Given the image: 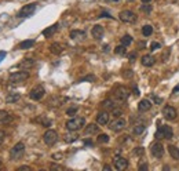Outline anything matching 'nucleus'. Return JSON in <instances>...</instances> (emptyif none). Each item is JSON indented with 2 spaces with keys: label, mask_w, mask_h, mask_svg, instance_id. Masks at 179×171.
Segmentation results:
<instances>
[{
  "label": "nucleus",
  "mask_w": 179,
  "mask_h": 171,
  "mask_svg": "<svg viewBox=\"0 0 179 171\" xmlns=\"http://www.w3.org/2000/svg\"><path fill=\"white\" fill-rule=\"evenodd\" d=\"M113 2H119V0H113Z\"/></svg>",
  "instance_id": "obj_55"
},
{
  "label": "nucleus",
  "mask_w": 179,
  "mask_h": 171,
  "mask_svg": "<svg viewBox=\"0 0 179 171\" xmlns=\"http://www.w3.org/2000/svg\"><path fill=\"white\" fill-rule=\"evenodd\" d=\"M84 126H85V119L81 117V116H76V117H72V119H69V120L66 121L65 127H66L68 131H72L73 133V131L81 130Z\"/></svg>",
  "instance_id": "obj_1"
},
{
  "label": "nucleus",
  "mask_w": 179,
  "mask_h": 171,
  "mask_svg": "<svg viewBox=\"0 0 179 171\" xmlns=\"http://www.w3.org/2000/svg\"><path fill=\"white\" fill-rule=\"evenodd\" d=\"M25 154V144L24 142H18L11 148L10 150V159L11 160H20L22 156Z\"/></svg>",
  "instance_id": "obj_4"
},
{
  "label": "nucleus",
  "mask_w": 179,
  "mask_h": 171,
  "mask_svg": "<svg viewBox=\"0 0 179 171\" xmlns=\"http://www.w3.org/2000/svg\"><path fill=\"white\" fill-rule=\"evenodd\" d=\"M168 153L171 154L172 159L179 160V148L175 145H168Z\"/></svg>",
  "instance_id": "obj_22"
},
{
  "label": "nucleus",
  "mask_w": 179,
  "mask_h": 171,
  "mask_svg": "<svg viewBox=\"0 0 179 171\" xmlns=\"http://www.w3.org/2000/svg\"><path fill=\"white\" fill-rule=\"evenodd\" d=\"M79 111V106H72V108H69L68 111H66V115L68 116H75L76 113H77Z\"/></svg>",
  "instance_id": "obj_34"
},
{
  "label": "nucleus",
  "mask_w": 179,
  "mask_h": 171,
  "mask_svg": "<svg viewBox=\"0 0 179 171\" xmlns=\"http://www.w3.org/2000/svg\"><path fill=\"white\" fill-rule=\"evenodd\" d=\"M33 46H34V40H24L18 44V47H20L21 50H28V48H30Z\"/></svg>",
  "instance_id": "obj_29"
},
{
  "label": "nucleus",
  "mask_w": 179,
  "mask_h": 171,
  "mask_svg": "<svg viewBox=\"0 0 179 171\" xmlns=\"http://www.w3.org/2000/svg\"><path fill=\"white\" fill-rule=\"evenodd\" d=\"M139 170H148V164H140Z\"/></svg>",
  "instance_id": "obj_48"
},
{
  "label": "nucleus",
  "mask_w": 179,
  "mask_h": 171,
  "mask_svg": "<svg viewBox=\"0 0 179 171\" xmlns=\"http://www.w3.org/2000/svg\"><path fill=\"white\" fill-rule=\"evenodd\" d=\"M145 127H146V124L143 123V121H139V123L134 124V134H135V135H140L143 131H145Z\"/></svg>",
  "instance_id": "obj_26"
},
{
  "label": "nucleus",
  "mask_w": 179,
  "mask_h": 171,
  "mask_svg": "<svg viewBox=\"0 0 179 171\" xmlns=\"http://www.w3.org/2000/svg\"><path fill=\"white\" fill-rule=\"evenodd\" d=\"M85 80H90V82H94L95 77H94V76H87V77H84V79H81L80 82H85Z\"/></svg>",
  "instance_id": "obj_43"
},
{
  "label": "nucleus",
  "mask_w": 179,
  "mask_h": 171,
  "mask_svg": "<svg viewBox=\"0 0 179 171\" xmlns=\"http://www.w3.org/2000/svg\"><path fill=\"white\" fill-rule=\"evenodd\" d=\"M6 57V51H0V62H2V59Z\"/></svg>",
  "instance_id": "obj_47"
},
{
  "label": "nucleus",
  "mask_w": 179,
  "mask_h": 171,
  "mask_svg": "<svg viewBox=\"0 0 179 171\" xmlns=\"http://www.w3.org/2000/svg\"><path fill=\"white\" fill-rule=\"evenodd\" d=\"M172 93H174V94H177V93H179V84L174 87V90H172Z\"/></svg>",
  "instance_id": "obj_49"
},
{
  "label": "nucleus",
  "mask_w": 179,
  "mask_h": 171,
  "mask_svg": "<svg viewBox=\"0 0 179 171\" xmlns=\"http://www.w3.org/2000/svg\"><path fill=\"white\" fill-rule=\"evenodd\" d=\"M127 2H134V0H127Z\"/></svg>",
  "instance_id": "obj_53"
},
{
  "label": "nucleus",
  "mask_w": 179,
  "mask_h": 171,
  "mask_svg": "<svg viewBox=\"0 0 179 171\" xmlns=\"http://www.w3.org/2000/svg\"><path fill=\"white\" fill-rule=\"evenodd\" d=\"M163 116H164L167 120H175L177 116H178V112H177V109H175L174 106L165 105L164 108H163Z\"/></svg>",
  "instance_id": "obj_9"
},
{
  "label": "nucleus",
  "mask_w": 179,
  "mask_h": 171,
  "mask_svg": "<svg viewBox=\"0 0 179 171\" xmlns=\"http://www.w3.org/2000/svg\"><path fill=\"white\" fill-rule=\"evenodd\" d=\"M135 154H136V156H142V154H143V148H135Z\"/></svg>",
  "instance_id": "obj_42"
},
{
  "label": "nucleus",
  "mask_w": 179,
  "mask_h": 171,
  "mask_svg": "<svg viewBox=\"0 0 179 171\" xmlns=\"http://www.w3.org/2000/svg\"><path fill=\"white\" fill-rule=\"evenodd\" d=\"M43 141L46 145L53 146V145L57 144V141H58V133H57L55 130H47L46 133L43 134Z\"/></svg>",
  "instance_id": "obj_7"
},
{
  "label": "nucleus",
  "mask_w": 179,
  "mask_h": 171,
  "mask_svg": "<svg viewBox=\"0 0 179 171\" xmlns=\"http://www.w3.org/2000/svg\"><path fill=\"white\" fill-rule=\"evenodd\" d=\"M66 98H61V97H53V98L48 101V105L50 106H61L62 102H65Z\"/></svg>",
  "instance_id": "obj_25"
},
{
  "label": "nucleus",
  "mask_w": 179,
  "mask_h": 171,
  "mask_svg": "<svg viewBox=\"0 0 179 171\" xmlns=\"http://www.w3.org/2000/svg\"><path fill=\"white\" fill-rule=\"evenodd\" d=\"M120 43L123 44V46H126V47H128L131 43H132V37L130 36V35H124L123 37L120 39Z\"/></svg>",
  "instance_id": "obj_31"
},
{
  "label": "nucleus",
  "mask_w": 179,
  "mask_h": 171,
  "mask_svg": "<svg viewBox=\"0 0 179 171\" xmlns=\"http://www.w3.org/2000/svg\"><path fill=\"white\" fill-rule=\"evenodd\" d=\"M123 76L126 77V79H131L132 77V70H124V73H123Z\"/></svg>",
  "instance_id": "obj_38"
},
{
  "label": "nucleus",
  "mask_w": 179,
  "mask_h": 171,
  "mask_svg": "<svg viewBox=\"0 0 179 171\" xmlns=\"http://www.w3.org/2000/svg\"><path fill=\"white\" fill-rule=\"evenodd\" d=\"M36 3H30V4H26L24 6L20 11H18V18H26V17H30L34 11H36Z\"/></svg>",
  "instance_id": "obj_8"
},
{
  "label": "nucleus",
  "mask_w": 179,
  "mask_h": 171,
  "mask_svg": "<svg viewBox=\"0 0 179 171\" xmlns=\"http://www.w3.org/2000/svg\"><path fill=\"white\" fill-rule=\"evenodd\" d=\"M154 62H156V58L153 55H150V54H145V55H142V58H140V64L146 68L153 66Z\"/></svg>",
  "instance_id": "obj_16"
},
{
  "label": "nucleus",
  "mask_w": 179,
  "mask_h": 171,
  "mask_svg": "<svg viewBox=\"0 0 179 171\" xmlns=\"http://www.w3.org/2000/svg\"><path fill=\"white\" fill-rule=\"evenodd\" d=\"M50 51H51V54H54V55H59V54H62V51H63V46L61 43H53L50 46Z\"/></svg>",
  "instance_id": "obj_20"
},
{
  "label": "nucleus",
  "mask_w": 179,
  "mask_h": 171,
  "mask_svg": "<svg viewBox=\"0 0 179 171\" xmlns=\"http://www.w3.org/2000/svg\"><path fill=\"white\" fill-rule=\"evenodd\" d=\"M112 112H113V116H116V117H119V116H121V113H123L121 109H116V108H114Z\"/></svg>",
  "instance_id": "obj_39"
},
{
  "label": "nucleus",
  "mask_w": 179,
  "mask_h": 171,
  "mask_svg": "<svg viewBox=\"0 0 179 171\" xmlns=\"http://www.w3.org/2000/svg\"><path fill=\"white\" fill-rule=\"evenodd\" d=\"M101 106L105 109V111H113V109L116 108V104H114L113 99L108 98V99H105V101L101 102Z\"/></svg>",
  "instance_id": "obj_21"
},
{
  "label": "nucleus",
  "mask_w": 179,
  "mask_h": 171,
  "mask_svg": "<svg viewBox=\"0 0 179 171\" xmlns=\"http://www.w3.org/2000/svg\"><path fill=\"white\" fill-rule=\"evenodd\" d=\"M0 167H2V160H0Z\"/></svg>",
  "instance_id": "obj_54"
},
{
  "label": "nucleus",
  "mask_w": 179,
  "mask_h": 171,
  "mask_svg": "<svg viewBox=\"0 0 179 171\" xmlns=\"http://www.w3.org/2000/svg\"><path fill=\"white\" fill-rule=\"evenodd\" d=\"M33 66H34V61L32 58H25V59H22L17 65V68H21V69H25V70H29Z\"/></svg>",
  "instance_id": "obj_17"
},
{
  "label": "nucleus",
  "mask_w": 179,
  "mask_h": 171,
  "mask_svg": "<svg viewBox=\"0 0 179 171\" xmlns=\"http://www.w3.org/2000/svg\"><path fill=\"white\" fill-rule=\"evenodd\" d=\"M29 77V72L28 70H20V72H12L10 77H8V83L10 84H21Z\"/></svg>",
  "instance_id": "obj_3"
},
{
  "label": "nucleus",
  "mask_w": 179,
  "mask_h": 171,
  "mask_svg": "<svg viewBox=\"0 0 179 171\" xmlns=\"http://www.w3.org/2000/svg\"><path fill=\"white\" fill-rule=\"evenodd\" d=\"M103 33H105L103 26H101V25H94L91 29V35L95 40H101V39L103 37Z\"/></svg>",
  "instance_id": "obj_13"
},
{
  "label": "nucleus",
  "mask_w": 179,
  "mask_h": 171,
  "mask_svg": "<svg viewBox=\"0 0 179 171\" xmlns=\"http://www.w3.org/2000/svg\"><path fill=\"white\" fill-rule=\"evenodd\" d=\"M70 37L75 39V40H83V39L85 37V32H84V31H77V29H75V31L70 32Z\"/></svg>",
  "instance_id": "obj_23"
},
{
  "label": "nucleus",
  "mask_w": 179,
  "mask_h": 171,
  "mask_svg": "<svg viewBox=\"0 0 179 171\" xmlns=\"http://www.w3.org/2000/svg\"><path fill=\"white\" fill-rule=\"evenodd\" d=\"M57 29H58V24H54L53 26H50V28L44 29V31H43V36H46V37L53 36V35L57 32Z\"/></svg>",
  "instance_id": "obj_28"
},
{
  "label": "nucleus",
  "mask_w": 179,
  "mask_h": 171,
  "mask_svg": "<svg viewBox=\"0 0 179 171\" xmlns=\"http://www.w3.org/2000/svg\"><path fill=\"white\" fill-rule=\"evenodd\" d=\"M127 126V120L123 117H116V120L113 121V123L110 124V130L114 131V133H119V131L124 130Z\"/></svg>",
  "instance_id": "obj_11"
},
{
  "label": "nucleus",
  "mask_w": 179,
  "mask_h": 171,
  "mask_svg": "<svg viewBox=\"0 0 179 171\" xmlns=\"http://www.w3.org/2000/svg\"><path fill=\"white\" fill-rule=\"evenodd\" d=\"M98 130H99V127H98L97 124L91 123V124H88L87 127L84 128V134H85V135H91V134H95V133H98Z\"/></svg>",
  "instance_id": "obj_24"
},
{
  "label": "nucleus",
  "mask_w": 179,
  "mask_h": 171,
  "mask_svg": "<svg viewBox=\"0 0 179 171\" xmlns=\"http://www.w3.org/2000/svg\"><path fill=\"white\" fill-rule=\"evenodd\" d=\"M161 47V44L160 43H152L150 44V50H157V48Z\"/></svg>",
  "instance_id": "obj_40"
},
{
  "label": "nucleus",
  "mask_w": 179,
  "mask_h": 171,
  "mask_svg": "<svg viewBox=\"0 0 179 171\" xmlns=\"http://www.w3.org/2000/svg\"><path fill=\"white\" fill-rule=\"evenodd\" d=\"M140 2H142V3H150L152 0H140Z\"/></svg>",
  "instance_id": "obj_52"
},
{
  "label": "nucleus",
  "mask_w": 179,
  "mask_h": 171,
  "mask_svg": "<svg viewBox=\"0 0 179 171\" xmlns=\"http://www.w3.org/2000/svg\"><path fill=\"white\" fill-rule=\"evenodd\" d=\"M4 138H6V133L3 130H0V145L4 142Z\"/></svg>",
  "instance_id": "obj_41"
},
{
  "label": "nucleus",
  "mask_w": 179,
  "mask_h": 171,
  "mask_svg": "<svg viewBox=\"0 0 179 171\" xmlns=\"http://www.w3.org/2000/svg\"><path fill=\"white\" fill-rule=\"evenodd\" d=\"M119 18L124 24H134V22H136V14L134 11H131V10H123L119 14Z\"/></svg>",
  "instance_id": "obj_6"
},
{
  "label": "nucleus",
  "mask_w": 179,
  "mask_h": 171,
  "mask_svg": "<svg viewBox=\"0 0 179 171\" xmlns=\"http://www.w3.org/2000/svg\"><path fill=\"white\" fill-rule=\"evenodd\" d=\"M18 170H20V171H22V170H26V171H29V170H30V167H29V166H21Z\"/></svg>",
  "instance_id": "obj_46"
},
{
  "label": "nucleus",
  "mask_w": 179,
  "mask_h": 171,
  "mask_svg": "<svg viewBox=\"0 0 179 171\" xmlns=\"http://www.w3.org/2000/svg\"><path fill=\"white\" fill-rule=\"evenodd\" d=\"M12 121L11 113H8L7 111H0V124H8Z\"/></svg>",
  "instance_id": "obj_18"
},
{
  "label": "nucleus",
  "mask_w": 179,
  "mask_h": 171,
  "mask_svg": "<svg viewBox=\"0 0 179 171\" xmlns=\"http://www.w3.org/2000/svg\"><path fill=\"white\" fill-rule=\"evenodd\" d=\"M21 98V95L18 94V93H11V94L7 95V98H6V102L7 104H14V102H18Z\"/></svg>",
  "instance_id": "obj_27"
},
{
  "label": "nucleus",
  "mask_w": 179,
  "mask_h": 171,
  "mask_svg": "<svg viewBox=\"0 0 179 171\" xmlns=\"http://www.w3.org/2000/svg\"><path fill=\"white\" fill-rule=\"evenodd\" d=\"M113 164H114V169L121 171V170H126L127 167H128V160L121 157V156H116L113 159Z\"/></svg>",
  "instance_id": "obj_12"
},
{
  "label": "nucleus",
  "mask_w": 179,
  "mask_h": 171,
  "mask_svg": "<svg viewBox=\"0 0 179 171\" xmlns=\"http://www.w3.org/2000/svg\"><path fill=\"white\" fill-rule=\"evenodd\" d=\"M150 152L156 159H161L164 156V146H163L161 142H154L150 146Z\"/></svg>",
  "instance_id": "obj_10"
},
{
  "label": "nucleus",
  "mask_w": 179,
  "mask_h": 171,
  "mask_svg": "<svg viewBox=\"0 0 179 171\" xmlns=\"http://www.w3.org/2000/svg\"><path fill=\"white\" fill-rule=\"evenodd\" d=\"M109 117H110V115L108 113V111L99 112L98 116H97V123L99 126H106L108 123H109Z\"/></svg>",
  "instance_id": "obj_14"
},
{
  "label": "nucleus",
  "mask_w": 179,
  "mask_h": 171,
  "mask_svg": "<svg viewBox=\"0 0 179 171\" xmlns=\"http://www.w3.org/2000/svg\"><path fill=\"white\" fill-rule=\"evenodd\" d=\"M39 121L44 126V127H50V124H51V121H50V120H46V119H44V116H40Z\"/></svg>",
  "instance_id": "obj_36"
},
{
  "label": "nucleus",
  "mask_w": 179,
  "mask_h": 171,
  "mask_svg": "<svg viewBox=\"0 0 179 171\" xmlns=\"http://www.w3.org/2000/svg\"><path fill=\"white\" fill-rule=\"evenodd\" d=\"M113 97H114V101L116 102H120V104H124V102L128 99L130 97V90L124 86H119L114 88L113 91Z\"/></svg>",
  "instance_id": "obj_2"
},
{
  "label": "nucleus",
  "mask_w": 179,
  "mask_h": 171,
  "mask_svg": "<svg viewBox=\"0 0 179 171\" xmlns=\"http://www.w3.org/2000/svg\"><path fill=\"white\" fill-rule=\"evenodd\" d=\"M53 157H54V159H61V157H62V154H61V153H59V154L57 153V154H54Z\"/></svg>",
  "instance_id": "obj_50"
},
{
  "label": "nucleus",
  "mask_w": 179,
  "mask_h": 171,
  "mask_svg": "<svg viewBox=\"0 0 179 171\" xmlns=\"http://www.w3.org/2000/svg\"><path fill=\"white\" fill-rule=\"evenodd\" d=\"M44 95H46V90L41 84L34 86L29 91V98L33 99V101H40V99L44 98Z\"/></svg>",
  "instance_id": "obj_5"
},
{
  "label": "nucleus",
  "mask_w": 179,
  "mask_h": 171,
  "mask_svg": "<svg viewBox=\"0 0 179 171\" xmlns=\"http://www.w3.org/2000/svg\"><path fill=\"white\" fill-rule=\"evenodd\" d=\"M99 17H101V18H112V17H110V14H108V12H102Z\"/></svg>",
  "instance_id": "obj_45"
},
{
  "label": "nucleus",
  "mask_w": 179,
  "mask_h": 171,
  "mask_svg": "<svg viewBox=\"0 0 179 171\" xmlns=\"http://www.w3.org/2000/svg\"><path fill=\"white\" fill-rule=\"evenodd\" d=\"M76 140H77V135H76V134L65 135V141H66V142H73V141H76Z\"/></svg>",
  "instance_id": "obj_35"
},
{
  "label": "nucleus",
  "mask_w": 179,
  "mask_h": 171,
  "mask_svg": "<svg viewBox=\"0 0 179 171\" xmlns=\"http://www.w3.org/2000/svg\"><path fill=\"white\" fill-rule=\"evenodd\" d=\"M152 101L150 99H142V101H139L138 104V111L139 112H148L150 108H152Z\"/></svg>",
  "instance_id": "obj_19"
},
{
  "label": "nucleus",
  "mask_w": 179,
  "mask_h": 171,
  "mask_svg": "<svg viewBox=\"0 0 179 171\" xmlns=\"http://www.w3.org/2000/svg\"><path fill=\"white\" fill-rule=\"evenodd\" d=\"M103 170H112L110 166H103Z\"/></svg>",
  "instance_id": "obj_51"
},
{
  "label": "nucleus",
  "mask_w": 179,
  "mask_h": 171,
  "mask_svg": "<svg viewBox=\"0 0 179 171\" xmlns=\"http://www.w3.org/2000/svg\"><path fill=\"white\" fill-rule=\"evenodd\" d=\"M152 33H153V26H152V25H145V26L142 28V35L145 37L152 36Z\"/></svg>",
  "instance_id": "obj_30"
},
{
  "label": "nucleus",
  "mask_w": 179,
  "mask_h": 171,
  "mask_svg": "<svg viewBox=\"0 0 179 171\" xmlns=\"http://www.w3.org/2000/svg\"><path fill=\"white\" fill-rule=\"evenodd\" d=\"M128 58H130L131 62H134V61H135V58H136V53H131L130 55H128Z\"/></svg>",
  "instance_id": "obj_44"
},
{
  "label": "nucleus",
  "mask_w": 179,
  "mask_h": 171,
  "mask_svg": "<svg viewBox=\"0 0 179 171\" xmlns=\"http://www.w3.org/2000/svg\"><path fill=\"white\" fill-rule=\"evenodd\" d=\"M126 46H123V44H120V46H117L116 48H114V53L117 54V55H126Z\"/></svg>",
  "instance_id": "obj_32"
},
{
  "label": "nucleus",
  "mask_w": 179,
  "mask_h": 171,
  "mask_svg": "<svg viewBox=\"0 0 179 171\" xmlns=\"http://www.w3.org/2000/svg\"><path fill=\"white\" fill-rule=\"evenodd\" d=\"M160 133H161L163 138H165V140H171L174 137V130H172V127H169L167 124L160 127Z\"/></svg>",
  "instance_id": "obj_15"
},
{
  "label": "nucleus",
  "mask_w": 179,
  "mask_h": 171,
  "mask_svg": "<svg viewBox=\"0 0 179 171\" xmlns=\"http://www.w3.org/2000/svg\"><path fill=\"white\" fill-rule=\"evenodd\" d=\"M97 141L99 144H108V142H109V135H108V134H99V135H98Z\"/></svg>",
  "instance_id": "obj_33"
},
{
  "label": "nucleus",
  "mask_w": 179,
  "mask_h": 171,
  "mask_svg": "<svg viewBox=\"0 0 179 171\" xmlns=\"http://www.w3.org/2000/svg\"><path fill=\"white\" fill-rule=\"evenodd\" d=\"M143 4H145V6H142V7H140V8H142V11H145L146 14H150L152 7H150V6H146V3H143Z\"/></svg>",
  "instance_id": "obj_37"
}]
</instances>
